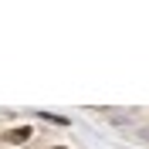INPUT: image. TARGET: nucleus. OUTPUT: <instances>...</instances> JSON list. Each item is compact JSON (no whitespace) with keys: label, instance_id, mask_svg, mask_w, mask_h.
<instances>
[{"label":"nucleus","instance_id":"2","mask_svg":"<svg viewBox=\"0 0 149 149\" xmlns=\"http://www.w3.org/2000/svg\"><path fill=\"white\" fill-rule=\"evenodd\" d=\"M54 149H65V146H54Z\"/></svg>","mask_w":149,"mask_h":149},{"label":"nucleus","instance_id":"1","mask_svg":"<svg viewBox=\"0 0 149 149\" xmlns=\"http://www.w3.org/2000/svg\"><path fill=\"white\" fill-rule=\"evenodd\" d=\"M3 139H7V142H27V139H31V129H27V125H20V129H10Z\"/></svg>","mask_w":149,"mask_h":149}]
</instances>
